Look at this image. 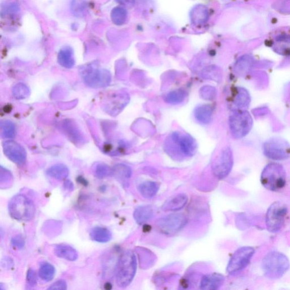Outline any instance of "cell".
Segmentation results:
<instances>
[{"mask_svg":"<svg viewBox=\"0 0 290 290\" xmlns=\"http://www.w3.org/2000/svg\"><path fill=\"white\" fill-rule=\"evenodd\" d=\"M136 257L132 251L124 252L120 257L116 268V281L119 287L125 288L134 278L137 270Z\"/></svg>","mask_w":290,"mask_h":290,"instance_id":"6da1fadb","label":"cell"},{"mask_svg":"<svg viewBox=\"0 0 290 290\" xmlns=\"http://www.w3.org/2000/svg\"><path fill=\"white\" fill-rule=\"evenodd\" d=\"M262 268L265 275L270 279L282 277L289 268L288 258L282 253L273 251L269 253L262 260Z\"/></svg>","mask_w":290,"mask_h":290,"instance_id":"7a4b0ae2","label":"cell"},{"mask_svg":"<svg viewBox=\"0 0 290 290\" xmlns=\"http://www.w3.org/2000/svg\"><path fill=\"white\" fill-rule=\"evenodd\" d=\"M261 182L267 190L278 191L286 185V173L281 164L270 163L266 165L261 176Z\"/></svg>","mask_w":290,"mask_h":290,"instance_id":"3957f363","label":"cell"},{"mask_svg":"<svg viewBox=\"0 0 290 290\" xmlns=\"http://www.w3.org/2000/svg\"><path fill=\"white\" fill-rule=\"evenodd\" d=\"M9 214L17 220L27 222L33 219L35 214V206L29 198L24 195L12 197L8 205Z\"/></svg>","mask_w":290,"mask_h":290,"instance_id":"277c9868","label":"cell"},{"mask_svg":"<svg viewBox=\"0 0 290 290\" xmlns=\"http://www.w3.org/2000/svg\"><path fill=\"white\" fill-rule=\"evenodd\" d=\"M229 126L233 137L242 139L252 130L253 119L247 110H235L229 117Z\"/></svg>","mask_w":290,"mask_h":290,"instance_id":"5b68a950","label":"cell"},{"mask_svg":"<svg viewBox=\"0 0 290 290\" xmlns=\"http://www.w3.org/2000/svg\"><path fill=\"white\" fill-rule=\"evenodd\" d=\"M81 75L85 84L94 89L103 88L111 81V75L109 71L91 65L83 68Z\"/></svg>","mask_w":290,"mask_h":290,"instance_id":"8992f818","label":"cell"},{"mask_svg":"<svg viewBox=\"0 0 290 290\" xmlns=\"http://www.w3.org/2000/svg\"><path fill=\"white\" fill-rule=\"evenodd\" d=\"M287 214V208L280 202H275L269 207L266 215L267 229L270 233H277L283 227Z\"/></svg>","mask_w":290,"mask_h":290,"instance_id":"52a82bcc","label":"cell"},{"mask_svg":"<svg viewBox=\"0 0 290 290\" xmlns=\"http://www.w3.org/2000/svg\"><path fill=\"white\" fill-rule=\"evenodd\" d=\"M263 151L266 157L270 159L283 160L290 156V145L280 138H271L264 144Z\"/></svg>","mask_w":290,"mask_h":290,"instance_id":"ba28073f","label":"cell"},{"mask_svg":"<svg viewBox=\"0 0 290 290\" xmlns=\"http://www.w3.org/2000/svg\"><path fill=\"white\" fill-rule=\"evenodd\" d=\"M188 222L186 216L182 213H175L160 218L156 223L161 232L171 236L180 231Z\"/></svg>","mask_w":290,"mask_h":290,"instance_id":"9c48e42d","label":"cell"},{"mask_svg":"<svg viewBox=\"0 0 290 290\" xmlns=\"http://www.w3.org/2000/svg\"><path fill=\"white\" fill-rule=\"evenodd\" d=\"M255 254V250L251 247H243L239 248L230 259L227 271L230 274L240 272L246 268Z\"/></svg>","mask_w":290,"mask_h":290,"instance_id":"30bf717a","label":"cell"},{"mask_svg":"<svg viewBox=\"0 0 290 290\" xmlns=\"http://www.w3.org/2000/svg\"><path fill=\"white\" fill-rule=\"evenodd\" d=\"M233 164L232 150L229 147H226L221 152L213 164L212 169L214 176L219 179L227 177L231 171Z\"/></svg>","mask_w":290,"mask_h":290,"instance_id":"8fae6325","label":"cell"},{"mask_svg":"<svg viewBox=\"0 0 290 290\" xmlns=\"http://www.w3.org/2000/svg\"><path fill=\"white\" fill-rule=\"evenodd\" d=\"M5 155L16 164H24L26 160V152L21 145L16 141L9 140L3 144Z\"/></svg>","mask_w":290,"mask_h":290,"instance_id":"7c38bea8","label":"cell"},{"mask_svg":"<svg viewBox=\"0 0 290 290\" xmlns=\"http://www.w3.org/2000/svg\"><path fill=\"white\" fill-rule=\"evenodd\" d=\"M171 139L179 150L186 156H192L196 153L197 143L190 135L175 133Z\"/></svg>","mask_w":290,"mask_h":290,"instance_id":"4fadbf2b","label":"cell"},{"mask_svg":"<svg viewBox=\"0 0 290 290\" xmlns=\"http://www.w3.org/2000/svg\"><path fill=\"white\" fill-rule=\"evenodd\" d=\"M224 280V276L219 273L205 275L201 279L200 288L203 290L217 289L222 286Z\"/></svg>","mask_w":290,"mask_h":290,"instance_id":"5bb4252c","label":"cell"},{"mask_svg":"<svg viewBox=\"0 0 290 290\" xmlns=\"http://www.w3.org/2000/svg\"><path fill=\"white\" fill-rule=\"evenodd\" d=\"M251 97L248 91L243 87H237L234 90L233 104L236 110H246L249 107Z\"/></svg>","mask_w":290,"mask_h":290,"instance_id":"9a60e30c","label":"cell"},{"mask_svg":"<svg viewBox=\"0 0 290 290\" xmlns=\"http://www.w3.org/2000/svg\"><path fill=\"white\" fill-rule=\"evenodd\" d=\"M188 198L185 194H179L170 198L162 206L164 211H177L182 209L187 205Z\"/></svg>","mask_w":290,"mask_h":290,"instance_id":"2e32d148","label":"cell"},{"mask_svg":"<svg viewBox=\"0 0 290 290\" xmlns=\"http://www.w3.org/2000/svg\"><path fill=\"white\" fill-rule=\"evenodd\" d=\"M213 114V108L209 104L200 105L194 110V115L197 121L205 125L212 121Z\"/></svg>","mask_w":290,"mask_h":290,"instance_id":"e0dca14e","label":"cell"},{"mask_svg":"<svg viewBox=\"0 0 290 290\" xmlns=\"http://www.w3.org/2000/svg\"><path fill=\"white\" fill-rule=\"evenodd\" d=\"M154 214V210L150 206H141L136 209L133 217L138 224H143L153 218Z\"/></svg>","mask_w":290,"mask_h":290,"instance_id":"ac0fdd59","label":"cell"},{"mask_svg":"<svg viewBox=\"0 0 290 290\" xmlns=\"http://www.w3.org/2000/svg\"><path fill=\"white\" fill-rule=\"evenodd\" d=\"M191 18L193 24L199 25L205 24L209 19L208 9L202 5L196 6L191 11Z\"/></svg>","mask_w":290,"mask_h":290,"instance_id":"d6986e66","label":"cell"},{"mask_svg":"<svg viewBox=\"0 0 290 290\" xmlns=\"http://www.w3.org/2000/svg\"><path fill=\"white\" fill-rule=\"evenodd\" d=\"M54 254L58 257L70 261H75L78 259L77 251L71 246L59 245L54 248Z\"/></svg>","mask_w":290,"mask_h":290,"instance_id":"ffe728a7","label":"cell"},{"mask_svg":"<svg viewBox=\"0 0 290 290\" xmlns=\"http://www.w3.org/2000/svg\"><path fill=\"white\" fill-rule=\"evenodd\" d=\"M58 62L60 65L66 68H72L75 66V60L73 50L71 47H64L60 50L58 54Z\"/></svg>","mask_w":290,"mask_h":290,"instance_id":"44dd1931","label":"cell"},{"mask_svg":"<svg viewBox=\"0 0 290 290\" xmlns=\"http://www.w3.org/2000/svg\"><path fill=\"white\" fill-rule=\"evenodd\" d=\"M90 237L93 241L104 243L110 241L112 233L107 228L98 226L91 229Z\"/></svg>","mask_w":290,"mask_h":290,"instance_id":"7402d4cb","label":"cell"},{"mask_svg":"<svg viewBox=\"0 0 290 290\" xmlns=\"http://www.w3.org/2000/svg\"><path fill=\"white\" fill-rule=\"evenodd\" d=\"M272 47L279 54L290 56V36H282L276 39Z\"/></svg>","mask_w":290,"mask_h":290,"instance_id":"603a6c76","label":"cell"},{"mask_svg":"<svg viewBox=\"0 0 290 290\" xmlns=\"http://www.w3.org/2000/svg\"><path fill=\"white\" fill-rule=\"evenodd\" d=\"M159 184L155 182H145L140 184L139 191L145 199H151L156 195L159 189Z\"/></svg>","mask_w":290,"mask_h":290,"instance_id":"cb8c5ba5","label":"cell"},{"mask_svg":"<svg viewBox=\"0 0 290 290\" xmlns=\"http://www.w3.org/2000/svg\"><path fill=\"white\" fill-rule=\"evenodd\" d=\"M47 176L58 181H64L69 176V169L66 165L57 164L47 169Z\"/></svg>","mask_w":290,"mask_h":290,"instance_id":"d4e9b609","label":"cell"},{"mask_svg":"<svg viewBox=\"0 0 290 290\" xmlns=\"http://www.w3.org/2000/svg\"><path fill=\"white\" fill-rule=\"evenodd\" d=\"M112 176L119 179L124 181L130 179L132 176V169L128 165L118 164L112 168Z\"/></svg>","mask_w":290,"mask_h":290,"instance_id":"484cf974","label":"cell"},{"mask_svg":"<svg viewBox=\"0 0 290 290\" xmlns=\"http://www.w3.org/2000/svg\"><path fill=\"white\" fill-rule=\"evenodd\" d=\"M111 20L114 24L121 26L126 22L128 18V13L125 9L121 7L114 8L110 15Z\"/></svg>","mask_w":290,"mask_h":290,"instance_id":"4316f807","label":"cell"},{"mask_svg":"<svg viewBox=\"0 0 290 290\" xmlns=\"http://www.w3.org/2000/svg\"><path fill=\"white\" fill-rule=\"evenodd\" d=\"M39 274L40 277L44 281H50L54 277L55 268L48 262H43L40 266Z\"/></svg>","mask_w":290,"mask_h":290,"instance_id":"83f0119b","label":"cell"},{"mask_svg":"<svg viewBox=\"0 0 290 290\" xmlns=\"http://www.w3.org/2000/svg\"><path fill=\"white\" fill-rule=\"evenodd\" d=\"M187 94L186 92L182 89L174 90L165 96V101L172 104L181 103L185 99Z\"/></svg>","mask_w":290,"mask_h":290,"instance_id":"f1b7e54d","label":"cell"},{"mask_svg":"<svg viewBox=\"0 0 290 290\" xmlns=\"http://www.w3.org/2000/svg\"><path fill=\"white\" fill-rule=\"evenodd\" d=\"M2 136L6 139H13L16 134L15 124L9 121H2L0 124Z\"/></svg>","mask_w":290,"mask_h":290,"instance_id":"f546056e","label":"cell"},{"mask_svg":"<svg viewBox=\"0 0 290 290\" xmlns=\"http://www.w3.org/2000/svg\"><path fill=\"white\" fill-rule=\"evenodd\" d=\"M202 76L205 79L218 81L220 80L221 74L218 67L210 66L204 69L202 71Z\"/></svg>","mask_w":290,"mask_h":290,"instance_id":"4dcf8cb0","label":"cell"},{"mask_svg":"<svg viewBox=\"0 0 290 290\" xmlns=\"http://www.w3.org/2000/svg\"><path fill=\"white\" fill-rule=\"evenodd\" d=\"M86 9V4L83 0H73L71 10L74 15L82 17L85 15Z\"/></svg>","mask_w":290,"mask_h":290,"instance_id":"1f68e13d","label":"cell"},{"mask_svg":"<svg viewBox=\"0 0 290 290\" xmlns=\"http://www.w3.org/2000/svg\"><path fill=\"white\" fill-rule=\"evenodd\" d=\"M94 174L98 178L103 179L112 176V168H110L107 164L99 163L94 168Z\"/></svg>","mask_w":290,"mask_h":290,"instance_id":"d6a6232c","label":"cell"},{"mask_svg":"<svg viewBox=\"0 0 290 290\" xmlns=\"http://www.w3.org/2000/svg\"><path fill=\"white\" fill-rule=\"evenodd\" d=\"M13 95L17 99H22L27 97L30 94V90L26 85L19 84L13 88Z\"/></svg>","mask_w":290,"mask_h":290,"instance_id":"836d02e7","label":"cell"},{"mask_svg":"<svg viewBox=\"0 0 290 290\" xmlns=\"http://www.w3.org/2000/svg\"><path fill=\"white\" fill-rule=\"evenodd\" d=\"M217 90L213 86H205L200 91V94L202 99L208 100L214 99L217 96Z\"/></svg>","mask_w":290,"mask_h":290,"instance_id":"e575fe53","label":"cell"},{"mask_svg":"<svg viewBox=\"0 0 290 290\" xmlns=\"http://www.w3.org/2000/svg\"><path fill=\"white\" fill-rule=\"evenodd\" d=\"M27 282L31 286H35L37 283V276L33 269H29L27 274Z\"/></svg>","mask_w":290,"mask_h":290,"instance_id":"d590c367","label":"cell"},{"mask_svg":"<svg viewBox=\"0 0 290 290\" xmlns=\"http://www.w3.org/2000/svg\"><path fill=\"white\" fill-rule=\"evenodd\" d=\"M67 289V284L65 280H59L50 285L48 289L50 290H65Z\"/></svg>","mask_w":290,"mask_h":290,"instance_id":"8d00e7d4","label":"cell"},{"mask_svg":"<svg viewBox=\"0 0 290 290\" xmlns=\"http://www.w3.org/2000/svg\"><path fill=\"white\" fill-rule=\"evenodd\" d=\"M12 243L13 246L19 248V249H22L25 246L24 239L20 236L14 237L12 239Z\"/></svg>","mask_w":290,"mask_h":290,"instance_id":"74e56055","label":"cell"},{"mask_svg":"<svg viewBox=\"0 0 290 290\" xmlns=\"http://www.w3.org/2000/svg\"><path fill=\"white\" fill-rule=\"evenodd\" d=\"M1 176H3L5 177V178H1L2 183H3V182H8L10 181L12 178L10 172H9L6 169H3L2 167L1 169Z\"/></svg>","mask_w":290,"mask_h":290,"instance_id":"f35d334b","label":"cell"},{"mask_svg":"<svg viewBox=\"0 0 290 290\" xmlns=\"http://www.w3.org/2000/svg\"><path fill=\"white\" fill-rule=\"evenodd\" d=\"M117 1L124 6H130L135 3V0H117Z\"/></svg>","mask_w":290,"mask_h":290,"instance_id":"ab89813d","label":"cell"},{"mask_svg":"<svg viewBox=\"0 0 290 290\" xmlns=\"http://www.w3.org/2000/svg\"><path fill=\"white\" fill-rule=\"evenodd\" d=\"M64 187L69 191H73L74 189V185L73 183L70 181H67L64 183Z\"/></svg>","mask_w":290,"mask_h":290,"instance_id":"60d3db41","label":"cell"}]
</instances>
